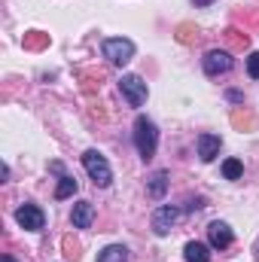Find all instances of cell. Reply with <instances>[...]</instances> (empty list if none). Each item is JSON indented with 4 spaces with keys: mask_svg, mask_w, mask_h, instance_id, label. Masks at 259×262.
<instances>
[{
    "mask_svg": "<svg viewBox=\"0 0 259 262\" xmlns=\"http://www.w3.org/2000/svg\"><path fill=\"white\" fill-rule=\"evenodd\" d=\"M247 73H250L253 79H259V52H250V55H247Z\"/></svg>",
    "mask_w": 259,
    "mask_h": 262,
    "instance_id": "obj_16",
    "label": "cell"
},
{
    "mask_svg": "<svg viewBox=\"0 0 259 262\" xmlns=\"http://www.w3.org/2000/svg\"><path fill=\"white\" fill-rule=\"evenodd\" d=\"M0 262H15V259H12V256H3V259H0Z\"/></svg>",
    "mask_w": 259,
    "mask_h": 262,
    "instance_id": "obj_18",
    "label": "cell"
},
{
    "mask_svg": "<svg viewBox=\"0 0 259 262\" xmlns=\"http://www.w3.org/2000/svg\"><path fill=\"white\" fill-rule=\"evenodd\" d=\"M201 64H204V73H207V76H220V73H229L235 61H232V55H229L226 49H210Z\"/></svg>",
    "mask_w": 259,
    "mask_h": 262,
    "instance_id": "obj_7",
    "label": "cell"
},
{
    "mask_svg": "<svg viewBox=\"0 0 259 262\" xmlns=\"http://www.w3.org/2000/svg\"><path fill=\"white\" fill-rule=\"evenodd\" d=\"M104 58H110L116 67H125L134 58V43H131L128 37H110V40H104Z\"/></svg>",
    "mask_w": 259,
    "mask_h": 262,
    "instance_id": "obj_3",
    "label": "cell"
},
{
    "mask_svg": "<svg viewBox=\"0 0 259 262\" xmlns=\"http://www.w3.org/2000/svg\"><path fill=\"white\" fill-rule=\"evenodd\" d=\"M70 223H73V229H92V223H95V204L92 201H76L73 210H70Z\"/></svg>",
    "mask_w": 259,
    "mask_h": 262,
    "instance_id": "obj_8",
    "label": "cell"
},
{
    "mask_svg": "<svg viewBox=\"0 0 259 262\" xmlns=\"http://www.w3.org/2000/svg\"><path fill=\"white\" fill-rule=\"evenodd\" d=\"M207 238H210V247H217V250H226L232 241H235V235H232V229L226 226V223H210L207 226Z\"/></svg>",
    "mask_w": 259,
    "mask_h": 262,
    "instance_id": "obj_9",
    "label": "cell"
},
{
    "mask_svg": "<svg viewBox=\"0 0 259 262\" xmlns=\"http://www.w3.org/2000/svg\"><path fill=\"white\" fill-rule=\"evenodd\" d=\"M98 262H128V250L122 244H110L98 253Z\"/></svg>",
    "mask_w": 259,
    "mask_h": 262,
    "instance_id": "obj_12",
    "label": "cell"
},
{
    "mask_svg": "<svg viewBox=\"0 0 259 262\" xmlns=\"http://www.w3.org/2000/svg\"><path fill=\"white\" fill-rule=\"evenodd\" d=\"M183 253H186V262H210V247L201 241H189L183 247Z\"/></svg>",
    "mask_w": 259,
    "mask_h": 262,
    "instance_id": "obj_11",
    "label": "cell"
},
{
    "mask_svg": "<svg viewBox=\"0 0 259 262\" xmlns=\"http://www.w3.org/2000/svg\"><path fill=\"white\" fill-rule=\"evenodd\" d=\"M15 223H18L21 229H28V232H40V229L46 226V213H43L37 204H21V207L15 210Z\"/></svg>",
    "mask_w": 259,
    "mask_h": 262,
    "instance_id": "obj_6",
    "label": "cell"
},
{
    "mask_svg": "<svg viewBox=\"0 0 259 262\" xmlns=\"http://www.w3.org/2000/svg\"><path fill=\"white\" fill-rule=\"evenodd\" d=\"M134 146L140 152V159H153L156 156V146H159V131H156V122L146 119V116H137L134 119Z\"/></svg>",
    "mask_w": 259,
    "mask_h": 262,
    "instance_id": "obj_1",
    "label": "cell"
},
{
    "mask_svg": "<svg viewBox=\"0 0 259 262\" xmlns=\"http://www.w3.org/2000/svg\"><path fill=\"white\" fill-rule=\"evenodd\" d=\"M220 146H223L220 134H198V156H201V162H213L220 156Z\"/></svg>",
    "mask_w": 259,
    "mask_h": 262,
    "instance_id": "obj_10",
    "label": "cell"
},
{
    "mask_svg": "<svg viewBox=\"0 0 259 262\" xmlns=\"http://www.w3.org/2000/svg\"><path fill=\"white\" fill-rule=\"evenodd\" d=\"M177 220H180V207H174V204H162V207H156V213H153V232H156L159 238H165V235L174 229Z\"/></svg>",
    "mask_w": 259,
    "mask_h": 262,
    "instance_id": "obj_5",
    "label": "cell"
},
{
    "mask_svg": "<svg viewBox=\"0 0 259 262\" xmlns=\"http://www.w3.org/2000/svg\"><path fill=\"white\" fill-rule=\"evenodd\" d=\"M195 6H210V3H213V0H192Z\"/></svg>",
    "mask_w": 259,
    "mask_h": 262,
    "instance_id": "obj_17",
    "label": "cell"
},
{
    "mask_svg": "<svg viewBox=\"0 0 259 262\" xmlns=\"http://www.w3.org/2000/svg\"><path fill=\"white\" fill-rule=\"evenodd\" d=\"M241 174H244V165L238 159H226L223 162V177L226 180H241Z\"/></svg>",
    "mask_w": 259,
    "mask_h": 262,
    "instance_id": "obj_14",
    "label": "cell"
},
{
    "mask_svg": "<svg viewBox=\"0 0 259 262\" xmlns=\"http://www.w3.org/2000/svg\"><path fill=\"white\" fill-rule=\"evenodd\" d=\"M119 92L125 95V101H128L131 107H143L146 98H149V89H146V82H143L137 73H125V76L119 79Z\"/></svg>",
    "mask_w": 259,
    "mask_h": 262,
    "instance_id": "obj_4",
    "label": "cell"
},
{
    "mask_svg": "<svg viewBox=\"0 0 259 262\" xmlns=\"http://www.w3.org/2000/svg\"><path fill=\"white\" fill-rule=\"evenodd\" d=\"M82 168H85V174L95 180V186H101V189H107L110 183H113V171H110V162L98 152V149H85L82 152Z\"/></svg>",
    "mask_w": 259,
    "mask_h": 262,
    "instance_id": "obj_2",
    "label": "cell"
},
{
    "mask_svg": "<svg viewBox=\"0 0 259 262\" xmlns=\"http://www.w3.org/2000/svg\"><path fill=\"white\" fill-rule=\"evenodd\" d=\"M73 192H76V180H73V177H61V180H58V189H55V198H70L73 195Z\"/></svg>",
    "mask_w": 259,
    "mask_h": 262,
    "instance_id": "obj_15",
    "label": "cell"
},
{
    "mask_svg": "<svg viewBox=\"0 0 259 262\" xmlns=\"http://www.w3.org/2000/svg\"><path fill=\"white\" fill-rule=\"evenodd\" d=\"M149 195L153 198H162L165 195V189H168V171H156L153 177H149Z\"/></svg>",
    "mask_w": 259,
    "mask_h": 262,
    "instance_id": "obj_13",
    "label": "cell"
}]
</instances>
